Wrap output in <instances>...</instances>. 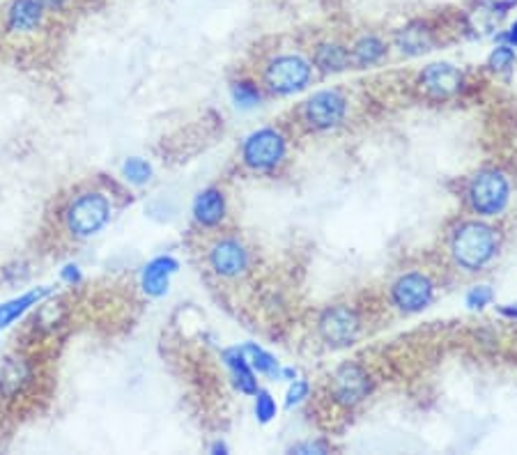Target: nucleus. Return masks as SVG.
Wrapping results in <instances>:
<instances>
[{
	"label": "nucleus",
	"instance_id": "nucleus-1",
	"mask_svg": "<svg viewBox=\"0 0 517 455\" xmlns=\"http://www.w3.org/2000/svg\"><path fill=\"white\" fill-rule=\"evenodd\" d=\"M111 200L104 191L83 187V189L74 191L60 209V233L69 242H86V239L102 233L106 223L111 221Z\"/></svg>",
	"mask_w": 517,
	"mask_h": 455
},
{
	"label": "nucleus",
	"instance_id": "nucleus-2",
	"mask_svg": "<svg viewBox=\"0 0 517 455\" xmlns=\"http://www.w3.org/2000/svg\"><path fill=\"white\" fill-rule=\"evenodd\" d=\"M455 262L464 269H481L497 253V233L485 223H462L451 239Z\"/></svg>",
	"mask_w": 517,
	"mask_h": 455
},
{
	"label": "nucleus",
	"instance_id": "nucleus-3",
	"mask_svg": "<svg viewBox=\"0 0 517 455\" xmlns=\"http://www.w3.org/2000/svg\"><path fill=\"white\" fill-rule=\"evenodd\" d=\"M39 387V369L28 354H15L7 357L0 369V398L7 405L16 400H25L33 396Z\"/></svg>",
	"mask_w": 517,
	"mask_h": 455
},
{
	"label": "nucleus",
	"instance_id": "nucleus-4",
	"mask_svg": "<svg viewBox=\"0 0 517 455\" xmlns=\"http://www.w3.org/2000/svg\"><path fill=\"white\" fill-rule=\"evenodd\" d=\"M508 179L497 170H485L479 173L471 185H469V203L474 207V212L483 214V217H494L502 212L508 203Z\"/></svg>",
	"mask_w": 517,
	"mask_h": 455
},
{
	"label": "nucleus",
	"instance_id": "nucleus-5",
	"mask_svg": "<svg viewBox=\"0 0 517 455\" xmlns=\"http://www.w3.org/2000/svg\"><path fill=\"white\" fill-rule=\"evenodd\" d=\"M46 10L39 5V0H12L0 16V30L12 39L37 37L44 28Z\"/></svg>",
	"mask_w": 517,
	"mask_h": 455
},
{
	"label": "nucleus",
	"instance_id": "nucleus-6",
	"mask_svg": "<svg viewBox=\"0 0 517 455\" xmlns=\"http://www.w3.org/2000/svg\"><path fill=\"white\" fill-rule=\"evenodd\" d=\"M310 65L299 56H280L265 69L267 86L279 95H292L309 83Z\"/></svg>",
	"mask_w": 517,
	"mask_h": 455
},
{
	"label": "nucleus",
	"instance_id": "nucleus-7",
	"mask_svg": "<svg viewBox=\"0 0 517 455\" xmlns=\"http://www.w3.org/2000/svg\"><path fill=\"white\" fill-rule=\"evenodd\" d=\"M244 161L256 170L274 168L286 155V138L276 129H260L251 134L244 143Z\"/></svg>",
	"mask_w": 517,
	"mask_h": 455
},
{
	"label": "nucleus",
	"instance_id": "nucleus-8",
	"mask_svg": "<svg viewBox=\"0 0 517 455\" xmlns=\"http://www.w3.org/2000/svg\"><path fill=\"white\" fill-rule=\"evenodd\" d=\"M248 251L238 239H218L209 248V267L221 278H239L248 269Z\"/></svg>",
	"mask_w": 517,
	"mask_h": 455
},
{
	"label": "nucleus",
	"instance_id": "nucleus-9",
	"mask_svg": "<svg viewBox=\"0 0 517 455\" xmlns=\"http://www.w3.org/2000/svg\"><path fill=\"white\" fill-rule=\"evenodd\" d=\"M319 334L331 348H345L359 334V318L348 306H334L319 318Z\"/></svg>",
	"mask_w": 517,
	"mask_h": 455
},
{
	"label": "nucleus",
	"instance_id": "nucleus-10",
	"mask_svg": "<svg viewBox=\"0 0 517 455\" xmlns=\"http://www.w3.org/2000/svg\"><path fill=\"white\" fill-rule=\"evenodd\" d=\"M393 301L400 310L405 313H419V310L428 308L432 301V283L431 278L423 277V274H405V277L398 278L393 283Z\"/></svg>",
	"mask_w": 517,
	"mask_h": 455
},
{
	"label": "nucleus",
	"instance_id": "nucleus-11",
	"mask_svg": "<svg viewBox=\"0 0 517 455\" xmlns=\"http://www.w3.org/2000/svg\"><path fill=\"white\" fill-rule=\"evenodd\" d=\"M304 117L313 129H331L345 117V99L334 90L313 95L306 102Z\"/></svg>",
	"mask_w": 517,
	"mask_h": 455
},
{
	"label": "nucleus",
	"instance_id": "nucleus-12",
	"mask_svg": "<svg viewBox=\"0 0 517 455\" xmlns=\"http://www.w3.org/2000/svg\"><path fill=\"white\" fill-rule=\"evenodd\" d=\"M462 83H464L462 72L455 69L453 65L449 63L431 65V67H426L423 69V74H421V86H423V90L435 99H446L451 97V95L460 93Z\"/></svg>",
	"mask_w": 517,
	"mask_h": 455
},
{
	"label": "nucleus",
	"instance_id": "nucleus-13",
	"mask_svg": "<svg viewBox=\"0 0 517 455\" xmlns=\"http://www.w3.org/2000/svg\"><path fill=\"white\" fill-rule=\"evenodd\" d=\"M370 391V382H368V375L361 366L357 363H348L343 369L336 373L334 378V396L340 405H357Z\"/></svg>",
	"mask_w": 517,
	"mask_h": 455
},
{
	"label": "nucleus",
	"instance_id": "nucleus-14",
	"mask_svg": "<svg viewBox=\"0 0 517 455\" xmlns=\"http://www.w3.org/2000/svg\"><path fill=\"white\" fill-rule=\"evenodd\" d=\"M432 44H435L432 30L423 21H414V24L405 25L396 33V46L405 56L426 54L432 49Z\"/></svg>",
	"mask_w": 517,
	"mask_h": 455
},
{
	"label": "nucleus",
	"instance_id": "nucleus-15",
	"mask_svg": "<svg viewBox=\"0 0 517 455\" xmlns=\"http://www.w3.org/2000/svg\"><path fill=\"white\" fill-rule=\"evenodd\" d=\"M177 260L170 256H161L155 258L150 265L146 267L143 271V290L147 292L150 297H161L166 290H168L170 277L177 271Z\"/></svg>",
	"mask_w": 517,
	"mask_h": 455
},
{
	"label": "nucleus",
	"instance_id": "nucleus-16",
	"mask_svg": "<svg viewBox=\"0 0 517 455\" xmlns=\"http://www.w3.org/2000/svg\"><path fill=\"white\" fill-rule=\"evenodd\" d=\"M194 217L205 228L221 223V218L226 217V198H223L221 191L205 189L203 194H198V198L194 203Z\"/></svg>",
	"mask_w": 517,
	"mask_h": 455
},
{
	"label": "nucleus",
	"instance_id": "nucleus-17",
	"mask_svg": "<svg viewBox=\"0 0 517 455\" xmlns=\"http://www.w3.org/2000/svg\"><path fill=\"white\" fill-rule=\"evenodd\" d=\"M223 361H226V366L230 369L232 379H235V384H238L239 391H242V393H256L258 391L256 370H253L251 363L247 361L242 348L226 349V352H223Z\"/></svg>",
	"mask_w": 517,
	"mask_h": 455
},
{
	"label": "nucleus",
	"instance_id": "nucleus-18",
	"mask_svg": "<svg viewBox=\"0 0 517 455\" xmlns=\"http://www.w3.org/2000/svg\"><path fill=\"white\" fill-rule=\"evenodd\" d=\"M46 292H49V290L39 288V290H30V292H25V295L16 297V299H12V301H7V304L0 306V329H3V327H7V325H12V322H15L19 315H24L25 310L30 308V306L37 304V301L42 299Z\"/></svg>",
	"mask_w": 517,
	"mask_h": 455
},
{
	"label": "nucleus",
	"instance_id": "nucleus-19",
	"mask_svg": "<svg viewBox=\"0 0 517 455\" xmlns=\"http://www.w3.org/2000/svg\"><path fill=\"white\" fill-rule=\"evenodd\" d=\"M315 63L322 72H343L350 65V54L339 44H322L315 54Z\"/></svg>",
	"mask_w": 517,
	"mask_h": 455
},
{
	"label": "nucleus",
	"instance_id": "nucleus-20",
	"mask_svg": "<svg viewBox=\"0 0 517 455\" xmlns=\"http://www.w3.org/2000/svg\"><path fill=\"white\" fill-rule=\"evenodd\" d=\"M244 357H247V361L251 363V369L256 370V373H262V375H280L279 370V363H276V359L271 357L269 352H265L262 348H258V345H244L242 348Z\"/></svg>",
	"mask_w": 517,
	"mask_h": 455
},
{
	"label": "nucleus",
	"instance_id": "nucleus-21",
	"mask_svg": "<svg viewBox=\"0 0 517 455\" xmlns=\"http://www.w3.org/2000/svg\"><path fill=\"white\" fill-rule=\"evenodd\" d=\"M384 54H387V46H384V42L380 37H372V35L359 39L357 46H354V60H357L359 65L378 63V60L382 58Z\"/></svg>",
	"mask_w": 517,
	"mask_h": 455
},
{
	"label": "nucleus",
	"instance_id": "nucleus-22",
	"mask_svg": "<svg viewBox=\"0 0 517 455\" xmlns=\"http://www.w3.org/2000/svg\"><path fill=\"white\" fill-rule=\"evenodd\" d=\"M122 175L127 177V182L131 185H146L147 179L152 177V166L146 159H138V157H131L122 164Z\"/></svg>",
	"mask_w": 517,
	"mask_h": 455
},
{
	"label": "nucleus",
	"instance_id": "nucleus-23",
	"mask_svg": "<svg viewBox=\"0 0 517 455\" xmlns=\"http://www.w3.org/2000/svg\"><path fill=\"white\" fill-rule=\"evenodd\" d=\"M232 102L239 108H253L260 102V90L251 81L232 83Z\"/></svg>",
	"mask_w": 517,
	"mask_h": 455
},
{
	"label": "nucleus",
	"instance_id": "nucleus-24",
	"mask_svg": "<svg viewBox=\"0 0 517 455\" xmlns=\"http://www.w3.org/2000/svg\"><path fill=\"white\" fill-rule=\"evenodd\" d=\"M488 65L494 72H506V69H511L512 65H515V51H512V46H497V49L492 51V56H490Z\"/></svg>",
	"mask_w": 517,
	"mask_h": 455
},
{
	"label": "nucleus",
	"instance_id": "nucleus-25",
	"mask_svg": "<svg viewBox=\"0 0 517 455\" xmlns=\"http://www.w3.org/2000/svg\"><path fill=\"white\" fill-rule=\"evenodd\" d=\"M256 417L260 423H269L276 417V402L267 391H256Z\"/></svg>",
	"mask_w": 517,
	"mask_h": 455
},
{
	"label": "nucleus",
	"instance_id": "nucleus-26",
	"mask_svg": "<svg viewBox=\"0 0 517 455\" xmlns=\"http://www.w3.org/2000/svg\"><path fill=\"white\" fill-rule=\"evenodd\" d=\"M492 301V290L488 286L471 288V292L467 295V306L469 308H485V306Z\"/></svg>",
	"mask_w": 517,
	"mask_h": 455
},
{
	"label": "nucleus",
	"instance_id": "nucleus-27",
	"mask_svg": "<svg viewBox=\"0 0 517 455\" xmlns=\"http://www.w3.org/2000/svg\"><path fill=\"white\" fill-rule=\"evenodd\" d=\"M306 396H309V382H306V379H292V387L290 391H288V407L297 405V402L304 400Z\"/></svg>",
	"mask_w": 517,
	"mask_h": 455
},
{
	"label": "nucleus",
	"instance_id": "nucleus-28",
	"mask_svg": "<svg viewBox=\"0 0 517 455\" xmlns=\"http://www.w3.org/2000/svg\"><path fill=\"white\" fill-rule=\"evenodd\" d=\"M39 5L46 10V15H56V12H60L67 5V0H39Z\"/></svg>",
	"mask_w": 517,
	"mask_h": 455
},
{
	"label": "nucleus",
	"instance_id": "nucleus-29",
	"mask_svg": "<svg viewBox=\"0 0 517 455\" xmlns=\"http://www.w3.org/2000/svg\"><path fill=\"white\" fill-rule=\"evenodd\" d=\"M503 39H508V44H511V46H517V21L511 25V28H508V33L503 35Z\"/></svg>",
	"mask_w": 517,
	"mask_h": 455
},
{
	"label": "nucleus",
	"instance_id": "nucleus-30",
	"mask_svg": "<svg viewBox=\"0 0 517 455\" xmlns=\"http://www.w3.org/2000/svg\"><path fill=\"white\" fill-rule=\"evenodd\" d=\"M502 313H503V315H508V318H517V304L502 306Z\"/></svg>",
	"mask_w": 517,
	"mask_h": 455
},
{
	"label": "nucleus",
	"instance_id": "nucleus-31",
	"mask_svg": "<svg viewBox=\"0 0 517 455\" xmlns=\"http://www.w3.org/2000/svg\"><path fill=\"white\" fill-rule=\"evenodd\" d=\"M494 5H497V7H499V10H503V7H502V5H499V0H497V3H494Z\"/></svg>",
	"mask_w": 517,
	"mask_h": 455
}]
</instances>
